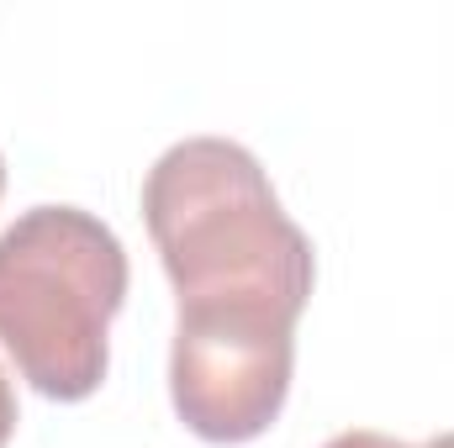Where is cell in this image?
<instances>
[{"label": "cell", "instance_id": "cell-3", "mask_svg": "<svg viewBox=\"0 0 454 448\" xmlns=\"http://www.w3.org/2000/svg\"><path fill=\"white\" fill-rule=\"evenodd\" d=\"M296 369V317L207 306L175 317L169 401L207 444H254L275 428Z\"/></svg>", "mask_w": 454, "mask_h": 448}, {"label": "cell", "instance_id": "cell-5", "mask_svg": "<svg viewBox=\"0 0 454 448\" xmlns=\"http://www.w3.org/2000/svg\"><path fill=\"white\" fill-rule=\"evenodd\" d=\"M11 433H16V390H11V380L0 369V448L11 444Z\"/></svg>", "mask_w": 454, "mask_h": 448}, {"label": "cell", "instance_id": "cell-1", "mask_svg": "<svg viewBox=\"0 0 454 448\" xmlns=\"http://www.w3.org/2000/svg\"><path fill=\"white\" fill-rule=\"evenodd\" d=\"M143 222L180 312L259 306L301 322L317 253L243 143L185 137L164 148L143 180Z\"/></svg>", "mask_w": 454, "mask_h": 448}, {"label": "cell", "instance_id": "cell-2", "mask_svg": "<svg viewBox=\"0 0 454 448\" xmlns=\"http://www.w3.org/2000/svg\"><path fill=\"white\" fill-rule=\"evenodd\" d=\"M127 248L80 206H32L0 232V343L48 401H85L112 364Z\"/></svg>", "mask_w": 454, "mask_h": 448}, {"label": "cell", "instance_id": "cell-6", "mask_svg": "<svg viewBox=\"0 0 454 448\" xmlns=\"http://www.w3.org/2000/svg\"><path fill=\"white\" fill-rule=\"evenodd\" d=\"M0 190H5V158H0Z\"/></svg>", "mask_w": 454, "mask_h": 448}, {"label": "cell", "instance_id": "cell-4", "mask_svg": "<svg viewBox=\"0 0 454 448\" xmlns=\"http://www.w3.org/2000/svg\"><path fill=\"white\" fill-rule=\"evenodd\" d=\"M323 448H454V433H439V438H428V444H402V438H386V433H375V428H348L339 438H328Z\"/></svg>", "mask_w": 454, "mask_h": 448}]
</instances>
